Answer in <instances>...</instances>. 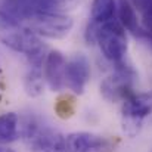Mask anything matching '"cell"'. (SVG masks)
<instances>
[{
	"label": "cell",
	"mask_w": 152,
	"mask_h": 152,
	"mask_svg": "<svg viewBox=\"0 0 152 152\" xmlns=\"http://www.w3.org/2000/svg\"><path fill=\"white\" fill-rule=\"evenodd\" d=\"M0 42L12 50L24 53L31 65H43L46 48L39 36L3 10H0Z\"/></svg>",
	"instance_id": "obj_1"
},
{
	"label": "cell",
	"mask_w": 152,
	"mask_h": 152,
	"mask_svg": "<svg viewBox=\"0 0 152 152\" xmlns=\"http://www.w3.org/2000/svg\"><path fill=\"white\" fill-rule=\"evenodd\" d=\"M89 40H96L103 56L114 64H118L124 61V56L127 53V36L124 31V27L115 21L109 19L103 24L89 25L87 31Z\"/></svg>",
	"instance_id": "obj_2"
},
{
	"label": "cell",
	"mask_w": 152,
	"mask_h": 152,
	"mask_svg": "<svg viewBox=\"0 0 152 152\" xmlns=\"http://www.w3.org/2000/svg\"><path fill=\"white\" fill-rule=\"evenodd\" d=\"M19 22L36 36L48 39H64L74 25L71 16L52 10H31Z\"/></svg>",
	"instance_id": "obj_3"
},
{
	"label": "cell",
	"mask_w": 152,
	"mask_h": 152,
	"mask_svg": "<svg viewBox=\"0 0 152 152\" xmlns=\"http://www.w3.org/2000/svg\"><path fill=\"white\" fill-rule=\"evenodd\" d=\"M24 139L31 152H66L65 137L40 123L28 121L24 126Z\"/></svg>",
	"instance_id": "obj_4"
},
{
	"label": "cell",
	"mask_w": 152,
	"mask_h": 152,
	"mask_svg": "<svg viewBox=\"0 0 152 152\" xmlns=\"http://www.w3.org/2000/svg\"><path fill=\"white\" fill-rule=\"evenodd\" d=\"M123 130L129 136H136L143 120L152 114V92L129 95L123 103Z\"/></svg>",
	"instance_id": "obj_5"
},
{
	"label": "cell",
	"mask_w": 152,
	"mask_h": 152,
	"mask_svg": "<svg viewBox=\"0 0 152 152\" xmlns=\"http://www.w3.org/2000/svg\"><path fill=\"white\" fill-rule=\"evenodd\" d=\"M134 72L130 66L124 65V61L117 64L115 71L106 77L101 84V92L105 99L111 102L124 101L129 95H132Z\"/></svg>",
	"instance_id": "obj_6"
},
{
	"label": "cell",
	"mask_w": 152,
	"mask_h": 152,
	"mask_svg": "<svg viewBox=\"0 0 152 152\" xmlns=\"http://www.w3.org/2000/svg\"><path fill=\"white\" fill-rule=\"evenodd\" d=\"M90 78V64L81 53L74 55L65 64V86L75 95H81Z\"/></svg>",
	"instance_id": "obj_7"
},
{
	"label": "cell",
	"mask_w": 152,
	"mask_h": 152,
	"mask_svg": "<svg viewBox=\"0 0 152 152\" xmlns=\"http://www.w3.org/2000/svg\"><path fill=\"white\" fill-rule=\"evenodd\" d=\"M66 152H112L114 145L111 140L99 134L77 132L65 137Z\"/></svg>",
	"instance_id": "obj_8"
},
{
	"label": "cell",
	"mask_w": 152,
	"mask_h": 152,
	"mask_svg": "<svg viewBox=\"0 0 152 152\" xmlns=\"http://www.w3.org/2000/svg\"><path fill=\"white\" fill-rule=\"evenodd\" d=\"M65 56L59 50H52L45 56V80L53 92H59L65 86Z\"/></svg>",
	"instance_id": "obj_9"
},
{
	"label": "cell",
	"mask_w": 152,
	"mask_h": 152,
	"mask_svg": "<svg viewBox=\"0 0 152 152\" xmlns=\"http://www.w3.org/2000/svg\"><path fill=\"white\" fill-rule=\"evenodd\" d=\"M118 15H120V24L124 28H127L129 31H132L134 36H140V37L146 36L148 37V31H145L140 27L137 13H136L134 7L132 6V3L129 0H120Z\"/></svg>",
	"instance_id": "obj_10"
},
{
	"label": "cell",
	"mask_w": 152,
	"mask_h": 152,
	"mask_svg": "<svg viewBox=\"0 0 152 152\" xmlns=\"http://www.w3.org/2000/svg\"><path fill=\"white\" fill-rule=\"evenodd\" d=\"M115 0H93L92 3V24L99 25L115 16Z\"/></svg>",
	"instance_id": "obj_11"
},
{
	"label": "cell",
	"mask_w": 152,
	"mask_h": 152,
	"mask_svg": "<svg viewBox=\"0 0 152 152\" xmlns=\"http://www.w3.org/2000/svg\"><path fill=\"white\" fill-rule=\"evenodd\" d=\"M18 115L6 112L0 115V145L16 140L18 137Z\"/></svg>",
	"instance_id": "obj_12"
},
{
	"label": "cell",
	"mask_w": 152,
	"mask_h": 152,
	"mask_svg": "<svg viewBox=\"0 0 152 152\" xmlns=\"http://www.w3.org/2000/svg\"><path fill=\"white\" fill-rule=\"evenodd\" d=\"M27 93L31 96H37L43 90V71L42 65H31V71L25 78Z\"/></svg>",
	"instance_id": "obj_13"
},
{
	"label": "cell",
	"mask_w": 152,
	"mask_h": 152,
	"mask_svg": "<svg viewBox=\"0 0 152 152\" xmlns=\"http://www.w3.org/2000/svg\"><path fill=\"white\" fill-rule=\"evenodd\" d=\"M55 109H56V112H58V115H59L61 118H68V117H71V115L74 114V109H75V101H74V98H71V96H68V95L59 98L58 102H56Z\"/></svg>",
	"instance_id": "obj_14"
},
{
	"label": "cell",
	"mask_w": 152,
	"mask_h": 152,
	"mask_svg": "<svg viewBox=\"0 0 152 152\" xmlns=\"http://www.w3.org/2000/svg\"><path fill=\"white\" fill-rule=\"evenodd\" d=\"M0 152H15L13 149H9V148H6V146H1L0 145Z\"/></svg>",
	"instance_id": "obj_15"
}]
</instances>
